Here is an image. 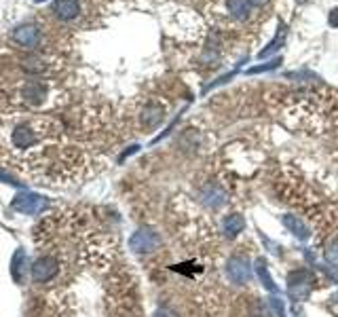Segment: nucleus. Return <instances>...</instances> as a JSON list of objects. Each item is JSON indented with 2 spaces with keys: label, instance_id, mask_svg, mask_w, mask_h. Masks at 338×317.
Returning a JSON list of instances; mask_svg holds the SVG:
<instances>
[{
  "label": "nucleus",
  "instance_id": "nucleus-8",
  "mask_svg": "<svg viewBox=\"0 0 338 317\" xmlns=\"http://www.w3.org/2000/svg\"><path fill=\"white\" fill-rule=\"evenodd\" d=\"M161 245V237L152 228H140L129 239V248L137 254H150Z\"/></svg>",
  "mask_w": 338,
  "mask_h": 317
},
{
  "label": "nucleus",
  "instance_id": "nucleus-21",
  "mask_svg": "<svg viewBox=\"0 0 338 317\" xmlns=\"http://www.w3.org/2000/svg\"><path fill=\"white\" fill-rule=\"evenodd\" d=\"M328 22H330L332 28H338V9H334V11L330 13V19H328Z\"/></svg>",
  "mask_w": 338,
  "mask_h": 317
},
{
  "label": "nucleus",
  "instance_id": "nucleus-22",
  "mask_svg": "<svg viewBox=\"0 0 338 317\" xmlns=\"http://www.w3.org/2000/svg\"><path fill=\"white\" fill-rule=\"evenodd\" d=\"M250 3H252L254 7H262V5H266V3H269V0H250Z\"/></svg>",
  "mask_w": 338,
  "mask_h": 317
},
{
  "label": "nucleus",
  "instance_id": "nucleus-9",
  "mask_svg": "<svg viewBox=\"0 0 338 317\" xmlns=\"http://www.w3.org/2000/svg\"><path fill=\"white\" fill-rule=\"evenodd\" d=\"M51 15L62 22L72 24L83 17V3L81 0H55L51 5Z\"/></svg>",
  "mask_w": 338,
  "mask_h": 317
},
{
  "label": "nucleus",
  "instance_id": "nucleus-4",
  "mask_svg": "<svg viewBox=\"0 0 338 317\" xmlns=\"http://www.w3.org/2000/svg\"><path fill=\"white\" fill-rule=\"evenodd\" d=\"M220 11H224V13L220 17H216V24L224 30H228L230 24L245 26L254 17V5L250 0H222Z\"/></svg>",
  "mask_w": 338,
  "mask_h": 317
},
{
  "label": "nucleus",
  "instance_id": "nucleus-1",
  "mask_svg": "<svg viewBox=\"0 0 338 317\" xmlns=\"http://www.w3.org/2000/svg\"><path fill=\"white\" fill-rule=\"evenodd\" d=\"M0 163L43 182L70 180L87 154L68 144L66 127L51 112L0 114Z\"/></svg>",
  "mask_w": 338,
  "mask_h": 317
},
{
  "label": "nucleus",
  "instance_id": "nucleus-7",
  "mask_svg": "<svg viewBox=\"0 0 338 317\" xmlns=\"http://www.w3.org/2000/svg\"><path fill=\"white\" fill-rule=\"evenodd\" d=\"M226 277L230 284L243 286L252 279V264L245 256H233L226 262Z\"/></svg>",
  "mask_w": 338,
  "mask_h": 317
},
{
  "label": "nucleus",
  "instance_id": "nucleus-18",
  "mask_svg": "<svg viewBox=\"0 0 338 317\" xmlns=\"http://www.w3.org/2000/svg\"><path fill=\"white\" fill-rule=\"evenodd\" d=\"M271 309H273L275 317H288L286 315V307H283V301H281L279 296H273L271 298Z\"/></svg>",
  "mask_w": 338,
  "mask_h": 317
},
{
  "label": "nucleus",
  "instance_id": "nucleus-5",
  "mask_svg": "<svg viewBox=\"0 0 338 317\" xmlns=\"http://www.w3.org/2000/svg\"><path fill=\"white\" fill-rule=\"evenodd\" d=\"M62 269L64 267H62L57 254H41L32 262L30 275H32L34 284H51V281H55L59 277Z\"/></svg>",
  "mask_w": 338,
  "mask_h": 317
},
{
  "label": "nucleus",
  "instance_id": "nucleus-13",
  "mask_svg": "<svg viewBox=\"0 0 338 317\" xmlns=\"http://www.w3.org/2000/svg\"><path fill=\"white\" fill-rule=\"evenodd\" d=\"M281 222H283V226L288 228V231L296 237V239H300V241H307L309 237H311V231H309V226L302 222L298 216H292V214H288V216H283L281 218Z\"/></svg>",
  "mask_w": 338,
  "mask_h": 317
},
{
  "label": "nucleus",
  "instance_id": "nucleus-23",
  "mask_svg": "<svg viewBox=\"0 0 338 317\" xmlns=\"http://www.w3.org/2000/svg\"><path fill=\"white\" fill-rule=\"evenodd\" d=\"M296 3H298V5H302V3H307V0H296Z\"/></svg>",
  "mask_w": 338,
  "mask_h": 317
},
{
  "label": "nucleus",
  "instance_id": "nucleus-11",
  "mask_svg": "<svg viewBox=\"0 0 338 317\" xmlns=\"http://www.w3.org/2000/svg\"><path fill=\"white\" fill-rule=\"evenodd\" d=\"M165 118V108L161 104H156V102H148L142 106V110L137 114V121H140V127L142 129H154L158 127L163 123Z\"/></svg>",
  "mask_w": 338,
  "mask_h": 317
},
{
  "label": "nucleus",
  "instance_id": "nucleus-2",
  "mask_svg": "<svg viewBox=\"0 0 338 317\" xmlns=\"http://www.w3.org/2000/svg\"><path fill=\"white\" fill-rule=\"evenodd\" d=\"M68 102V95L55 81L28 76L0 83V114L49 112Z\"/></svg>",
  "mask_w": 338,
  "mask_h": 317
},
{
  "label": "nucleus",
  "instance_id": "nucleus-17",
  "mask_svg": "<svg viewBox=\"0 0 338 317\" xmlns=\"http://www.w3.org/2000/svg\"><path fill=\"white\" fill-rule=\"evenodd\" d=\"M324 258H326L328 264H332V267L338 269V239H334V241H330V243L326 245Z\"/></svg>",
  "mask_w": 338,
  "mask_h": 317
},
{
  "label": "nucleus",
  "instance_id": "nucleus-10",
  "mask_svg": "<svg viewBox=\"0 0 338 317\" xmlns=\"http://www.w3.org/2000/svg\"><path fill=\"white\" fill-rule=\"evenodd\" d=\"M47 199L41 195H32V192H22L17 195L13 201V209H17L19 214H30V216H36L41 214L43 209H47Z\"/></svg>",
  "mask_w": 338,
  "mask_h": 317
},
{
  "label": "nucleus",
  "instance_id": "nucleus-12",
  "mask_svg": "<svg viewBox=\"0 0 338 317\" xmlns=\"http://www.w3.org/2000/svg\"><path fill=\"white\" fill-rule=\"evenodd\" d=\"M201 197H203V201H205L209 207H220V205L226 203V192H224V188H222L220 184H216V182H211V184L203 186Z\"/></svg>",
  "mask_w": 338,
  "mask_h": 317
},
{
  "label": "nucleus",
  "instance_id": "nucleus-19",
  "mask_svg": "<svg viewBox=\"0 0 338 317\" xmlns=\"http://www.w3.org/2000/svg\"><path fill=\"white\" fill-rule=\"evenodd\" d=\"M279 64V60H275V62H271V64H264V66H254V68H250L247 70V74H256V72H264V70H273L275 66Z\"/></svg>",
  "mask_w": 338,
  "mask_h": 317
},
{
  "label": "nucleus",
  "instance_id": "nucleus-6",
  "mask_svg": "<svg viewBox=\"0 0 338 317\" xmlns=\"http://www.w3.org/2000/svg\"><path fill=\"white\" fill-rule=\"evenodd\" d=\"M311 286H313V275L307 269H296L288 275V292L292 296V301H307L311 294Z\"/></svg>",
  "mask_w": 338,
  "mask_h": 317
},
{
  "label": "nucleus",
  "instance_id": "nucleus-3",
  "mask_svg": "<svg viewBox=\"0 0 338 317\" xmlns=\"http://www.w3.org/2000/svg\"><path fill=\"white\" fill-rule=\"evenodd\" d=\"M11 43L26 53H51L59 43V28L43 19H28L11 30Z\"/></svg>",
  "mask_w": 338,
  "mask_h": 317
},
{
  "label": "nucleus",
  "instance_id": "nucleus-16",
  "mask_svg": "<svg viewBox=\"0 0 338 317\" xmlns=\"http://www.w3.org/2000/svg\"><path fill=\"white\" fill-rule=\"evenodd\" d=\"M286 26H283L281 24V28H279V32H277V38H273V43L269 45V47H264L260 53H258V57L262 60V57H269L271 55V53H275V51H279L281 47H283V43H286Z\"/></svg>",
  "mask_w": 338,
  "mask_h": 317
},
{
  "label": "nucleus",
  "instance_id": "nucleus-14",
  "mask_svg": "<svg viewBox=\"0 0 338 317\" xmlns=\"http://www.w3.org/2000/svg\"><path fill=\"white\" fill-rule=\"evenodd\" d=\"M245 228V218L241 216V214H230V216H226L224 220H222V231H224V235L226 237H237L241 231Z\"/></svg>",
  "mask_w": 338,
  "mask_h": 317
},
{
  "label": "nucleus",
  "instance_id": "nucleus-20",
  "mask_svg": "<svg viewBox=\"0 0 338 317\" xmlns=\"http://www.w3.org/2000/svg\"><path fill=\"white\" fill-rule=\"evenodd\" d=\"M152 317H177V313L173 309H167V307H161V309H156Z\"/></svg>",
  "mask_w": 338,
  "mask_h": 317
},
{
  "label": "nucleus",
  "instance_id": "nucleus-15",
  "mask_svg": "<svg viewBox=\"0 0 338 317\" xmlns=\"http://www.w3.org/2000/svg\"><path fill=\"white\" fill-rule=\"evenodd\" d=\"M256 275H258V281L260 284L269 290V292H277V284L273 281V277H271V273H269V267H266V260L264 258H258L256 260Z\"/></svg>",
  "mask_w": 338,
  "mask_h": 317
}]
</instances>
